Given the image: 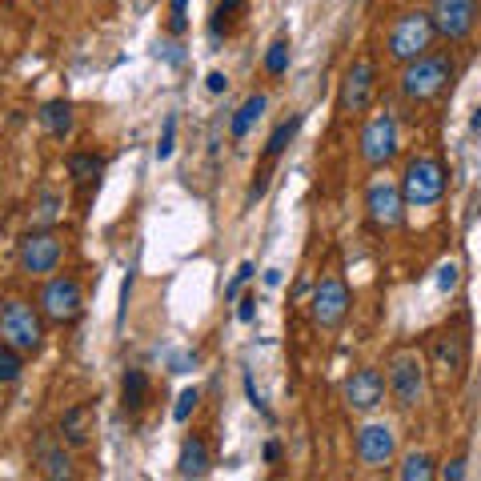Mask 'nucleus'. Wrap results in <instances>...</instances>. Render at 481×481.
<instances>
[{"label":"nucleus","mask_w":481,"mask_h":481,"mask_svg":"<svg viewBox=\"0 0 481 481\" xmlns=\"http://www.w3.org/2000/svg\"><path fill=\"white\" fill-rule=\"evenodd\" d=\"M453 81V57L450 53H425L409 65H401V97L414 101V105H425V101H437Z\"/></svg>","instance_id":"nucleus-1"},{"label":"nucleus","mask_w":481,"mask_h":481,"mask_svg":"<svg viewBox=\"0 0 481 481\" xmlns=\"http://www.w3.org/2000/svg\"><path fill=\"white\" fill-rule=\"evenodd\" d=\"M437 40V24L429 13H421V8H409V13H401L398 21H393L389 37H385V57L393 60V65H409V60L425 57L429 48H433Z\"/></svg>","instance_id":"nucleus-2"},{"label":"nucleus","mask_w":481,"mask_h":481,"mask_svg":"<svg viewBox=\"0 0 481 481\" xmlns=\"http://www.w3.org/2000/svg\"><path fill=\"white\" fill-rule=\"evenodd\" d=\"M469 365V341L461 329H445L433 337V349H429V369H433V385L437 389H458L461 377H466Z\"/></svg>","instance_id":"nucleus-3"},{"label":"nucleus","mask_w":481,"mask_h":481,"mask_svg":"<svg viewBox=\"0 0 481 481\" xmlns=\"http://www.w3.org/2000/svg\"><path fill=\"white\" fill-rule=\"evenodd\" d=\"M0 337H4V345H16L21 354H37L40 341H45V325H40L37 309L24 305L21 297H8L4 313H0Z\"/></svg>","instance_id":"nucleus-4"},{"label":"nucleus","mask_w":481,"mask_h":481,"mask_svg":"<svg viewBox=\"0 0 481 481\" xmlns=\"http://www.w3.org/2000/svg\"><path fill=\"white\" fill-rule=\"evenodd\" d=\"M401 193H406V205H417V209H429L445 197V169L437 157H414L406 165V177H401Z\"/></svg>","instance_id":"nucleus-5"},{"label":"nucleus","mask_w":481,"mask_h":481,"mask_svg":"<svg viewBox=\"0 0 481 481\" xmlns=\"http://www.w3.org/2000/svg\"><path fill=\"white\" fill-rule=\"evenodd\" d=\"M398 157V117L385 109V113H373L361 128V161L369 169H381Z\"/></svg>","instance_id":"nucleus-6"},{"label":"nucleus","mask_w":481,"mask_h":481,"mask_svg":"<svg viewBox=\"0 0 481 481\" xmlns=\"http://www.w3.org/2000/svg\"><path fill=\"white\" fill-rule=\"evenodd\" d=\"M60 257H65V245H60V237L48 233V229H32V233L21 240V249H16V265H21V273H29V277L57 273Z\"/></svg>","instance_id":"nucleus-7"},{"label":"nucleus","mask_w":481,"mask_h":481,"mask_svg":"<svg viewBox=\"0 0 481 481\" xmlns=\"http://www.w3.org/2000/svg\"><path fill=\"white\" fill-rule=\"evenodd\" d=\"M385 381H389V393L398 398L401 409H414L425 393V361L417 354H393Z\"/></svg>","instance_id":"nucleus-8"},{"label":"nucleus","mask_w":481,"mask_h":481,"mask_svg":"<svg viewBox=\"0 0 481 481\" xmlns=\"http://www.w3.org/2000/svg\"><path fill=\"white\" fill-rule=\"evenodd\" d=\"M84 309V293L76 285V277H53L40 289V313L53 325H73Z\"/></svg>","instance_id":"nucleus-9"},{"label":"nucleus","mask_w":481,"mask_h":481,"mask_svg":"<svg viewBox=\"0 0 481 481\" xmlns=\"http://www.w3.org/2000/svg\"><path fill=\"white\" fill-rule=\"evenodd\" d=\"M429 16H433V24H437V37L466 40L469 32H474L481 8H477V0H433Z\"/></svg>","instance_id":"nucleus-10"},{"label":"nucleus","mask_w":481,"mask_h":481,"mask_svg":"<svg viewBox=\"0 0 481 481\" xmlns=\"http://www.w3.org/2000/svg\"><path fill=\"white\" fill-rule=\"evenodd\" d=\"M365 209L377 229H398L401 217H406V193L393 180H373L365 188Z\"/></svg>","instance_id":"nucleus-11"},{"label":"nucleus","mask_w":481,"mask_h":481,"mask_svg":"<svg viewBox=\"0 0 481 481\" xmlns=\"http://www.w3.org/2000/svg\"><path fill=\"white\" fill-rule=\"evenodd\" d=\"M373 89H377V65L369 57H357L349 65L345 81H341V113H365L369 101H373Z\"/></svg>","instance_id":"nucleus-12"},{"label":"nucleus","mask_w":481,"mask_h":481,"mask_svg":"<svg viewBox=\"0 0 481 481\" xmlns=\"http://www.w3.org/2000/svg\"><path fill=\"white\" fill-rule=\"evenodd\" d=\"M349 313V289L341 277H321L313 289V321L321 329H337Z\"/></svg>","instance_id":"nucleus-13"},{"label":"nucleus","mask_w":481,"mask_h":481,"mask_svg":"<svg viewBox=\"0 0 481 481\" xmlns=\"http://www.w3.org/2000/svg\"><path fill=\"white\" fill-rule=\"evenodd\" d=\"M385 377L381 369H357V373L345 377V385H341V398H345V406L354 409V414H373L377 406H381L385 398Z\"/></svg>","instance_id":"nucleus-14"},{"label":"nucleus","mask_w":481,"mask_h":481,"mask_svg":"<svg viewBox=\"0 0 481 481\" xmlns=\"http://www.w3.org/2000/svg\"><path fill=\"white\" fill-rule=\"evenodd\" d=\"M393 453H398V433H393L389 425H365L357 433V461L369 469H381L393 461Z\"/></svg>","instance_id":"nucleus-15"},{"label":"nucleus","mask_w":481,"mask_h":481,"mask_svg":"<svg viewBox=\"0 0 481 481\" xmlns=\"http://www.w3.org/2000/svg\"><path fill=\"white\" fill-rule=\"evenodd\" d=\"M177 474L180 477H205V474H209V445H205L201 437H188V442L180 445Z\"/></svg>","instance_id":"nucleus-16"},{"label":"nucleus","mask_w":481,"mask_h":481,"mask_svg":"<svg viewBox=\"0 0 481 481\" xmlns=\"http://www.w3.org/2000/svg\"><path fill=\"white\" fill-rule=\"evenodd\" d=\"M40 125L48 128V136L65 141V136L73 133V125H76L73 105H68V101H48V105H40Z\"/></svg>","instance_id":"nucleus-17"},{"label":"nucleus","mask_w":481,"mask_h":481,"mask_svg":"<svg viewBox=\"0 0 481 481\" xmlns=\"http://www.w3.org/2000/svg\"><path fill=\"white\" fill-rule=\"evenodd\" d=\"M60 442L73 445V450H84V445H89V409L84 406H73L60 417Z\"/></svg>","instance_id":"nucleus-18"},{"label":"nucleus","mask_w":481,"mask_h":481,"mask_svg":"<svg viewBox=\"0 0 481 481\" xmlns=\"http://www.w3.org/2000/svg\"><path fill=\"white\" fill-rule=\"evenodd\" d=\"M40 474L53 477V481L73 477V458L65 453V442H60V445H53V442L40 445Z\"/></svg>","instance_id":"nucleus-19"},{"label":"nucleus","mask_w":481,"mask_h":481,"mask_svg":"<svg viewBox=\"0 0 481 481\" xmlns=\"http://www.w3.org/2000/svg\"><path fill=\"white\" fill-rule=\"evenodd\" d=\"M265 105H269V101H265L261 92H253V97H249L245 105L237 109V117L229 120V133H233V141H245V133H249V128H253V120L265 113Z\"/></svg>","instance_id":"nucleus-20"},{"label":"nucleus","mask_w":481,"mask_h":481,"mask_svg":"<svg viewBox=\"0 0 481 481\" xmlns=\"http://www.w3.org/2000/svg\"><path fill=\"white\" fill-rule=\"evenodd\" d=\"M101 173H105V161H101L97 153H73V157H68V177H73L76 185H92Z\"/></svg>","instance_id":"nucleus-21"},{"label":"nucleus","mask_w":481,"mask_h":481,"mask_svg":"<svg viewBox=\"0 0 481 481\" xmlns=\"http://www.w3.org/2000/svg\"><path fill=\"white\" fill-rule=\"evenodd\" d=\"M120 393H125V409H141L144 398H149V377H144V369H128Z\"/></svg>","instance_id":"nucleus-22"},{"label":"nucleus","mask_w":481,"mask_h":481,"mask_svg":"<svg viewBox=\"0 0 481 481\" xmlns=\"http://www.w3.org/2000/svg\"><path fill=\"white\" fill-rule=\"evenodd\" d=\"M437 469H433V458L429 453H409L406 461H401V469H398V477L401 481H429Z\"/></svg>","instance_id":"nucleus-23"},{"label":"nucleus","mask_w":481,"mask_h":481,"mask_svg":"<svg viewBox=\"0 0 481 481\" xmlns=\"http://www.w3.org/2000/svg\"><path fill=\"white\" fill-rule=\"evenodd\" d=\"M297 128H301V117H289V120H281L277 128H273V136H269V144H265V157H281L285 153V144L297 136Z\"/></svg>","instance_id":"nucleus-24"},{"label":"nucleus","mask_w":481,"mask_h":481,"mask_svg":"<svg viewBox=\"0 0 481 481\" xmlns=\"http://www.w3.org/2000/svg\"><path fill=\"white\" fill-rule=\"evenodd\" d=\"M24 373V354L16 345H0V381L13 385Z\"/></svg>","instance_id":"nucleus-25"},{"label":"nucleus","mask_w":481,"mask_h":481,"mask_svg":"<svg viewBox=\"0 0 481 481\" xmlns=\"http://www.w3.org/2000/svg\"><path fill=\"white\" fill-rule=\"evenodd\" d=\"M285 68H289V45H285V40H273L269 53H265V73H269V76H285Z\"/></svg>","instance_id":"nucleus-26"},{"label":"nucleus","mask_w":481,"mask_h":481,"mask_svg":"<svg viewBox=\"0 0 481 481\" xmlns=\"http://www.w3.org/2000/svg\"><path fill=\"white\" fill-rule=\"evenodd\" d=\"M57 205H60V197L45 193V197H40V205H37V213H32V221H37V225H53V221H57Z\"/></svg>","instance_id":"nucleus-27"},{"label":"nucleus","mask_w":481,"mask_h":481,"mask_svg":"<svg viewBox=\"0 0 481 481\" xmlns=\"http://www.w3.org/2000/svg\"><path fill=\"white\" fill-rule=\"evenodd\" d=\"M173 144H177V117H165V133H161L157 157H161V161H169V157H173Z\"/></svg>","instance_id":"nucleus-28"},{"label":"nucleus","mask_w":481,"mask_h":481,"mask_svg":"<svg viewBox=\"0 0 481 481\" xmlns=\"http://www.w3.org/2000/svg\"><path fill=\"white\" fill-rule=\"evenodd\" d=\"M197 401H201V393H197V389H180V398L173 406V421H188V414L197 409Z\"/></svg>","instance_id":"nucleus-29"},{"label":"nucleus","mask_w":481,"mask_h":481,"mask_svg":"<svg viewBox=\"0 0 481 481\" xmlns=\"http://www.w3.org/2000/svg\"><path fill=\"white\" fill-rule=\"evenodd\" d=\"M185 8H188V0H169V32H173V37H180V32L188 29V21H185Z\"/></svg>","instance_id":"nucleus-30"},{"label":"nucleus","mask_w":481,"mask_h":481,"mask_svg":"<svg viewBox=\"0 0 481 481\" xmlns=\"http://www.w3.org/2000/svg\"><path fill=\"white\" fill-rule=\"evenodd\" d=\"M437 285L445 289V293H453V289H458V265H442V269H437Z\"/></svg>","instance_id":"nucleus-31"},{"label":"nucleus","mask_w":481,"mask_h":481,"mask_svg":"<svg viewBox=\"0 0 481 481\" xmlns=\"http://www.w3.org/2000/svg\"><path fill=\"white\" fill-rule=\"evenodd\" d=\"M253 273H257V269H253V265H249V261H245V265H240V269L233 273V281H229L225 297H237V293H240V285H245V281H249V277H253Z\"/></svg>","instance_id":"nucleus-32"},{"label":"nucleus","mask_w":481,"mask_h":481,"mask_svg":"<svg viewBox=\"0 0 481 481\" xmlns=\"http://www.w3.org/2000/svg\"><path fill=\"white\" fill-rule=\"evenodd\" d=\"M205 89H209V92H213V97H221V92H225V89H229L225 73H209V76H205Z\"/></svg>","instance_id":"nucleus-33"},{"label":"nucleus","mask_w":481,"mask_h":481,"mask_svg":"<svg viewBox=\"0 0 481 481\" xmlns=\"http://www.w3.org/2000/svg\"><path fill=\"white\" fill-rule=\"evenodd\" d=\"M253 317H257V297H245V301H240V305H237V321H253Z\"/></svg>","instance_id":"nucleus-34"},{"label":"nucleus","mask_w":481,"mask_h":481,"mask_svg":"<svg viewBox=\"0 0 481 481\" xmlns=\"http://www.w3.org/2000/svg\"><path fill=\"white\" fill-rule=\"evenodd\" d=\"M442 477L445 481H461V477H466V461H450V466L442 469Z\"/></svg>","instance_id":"nucleus-35"},{"label":"nucleus","mask_w":481,"mask_h":481,"mask_svg":"<svg viewBox=\"0 0 481 481\" xmlns=\"http://www.w3.org/2000/svg\"><path fill=\"white\" fill-rule=\"evenodd\" d=\"M240 8H245V0H221L217 16H229V13H240Z\"/></svg>","instance_id":"nucleus-36"},{"label":"nucleus","mask_w":481,"mask_h":481,"mask_svg":"<svg viewBox=\"0 0 481 481\" xmlns=\"http://www.w3.org/2000/svg\"><path fill=\"white\" fill-rule=\"evenodd\" d=\"M265 461H269V466H273V461H281V445H277V442L265 445Z\"/></svg>","instance_id":"nucleus-37"},{"label":"nucleus","mask_w":481,"mask_h":481,"mask_svg":"<svg viewBox=\"0 0 481 481\" xmlns=\"http://www.w3.org/2000/svg\"><path fill=\"white\" fill-rule=\"evenodd\" d=\"M265 285L277 289V285H281V269H269V273H265Z\"/></svg>","instance_id":"nucleus-38"}]
</instances>
